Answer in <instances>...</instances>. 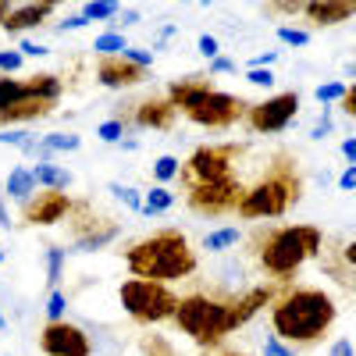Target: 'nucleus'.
Here are the masks:
<instances>
[{
  "mask_svg": "<svg viewBox=\"0 0 356 356\" xmlns=\"http://www.w3.org/2000/svg\"><path fill=\"white\" fill-rule=\"evenodd\" d=\"M335 324V300L321 289H292L271 307L275 339L289 346H314Z\"/></svg>",
  "mask_w": 356,
  "mask_h": 356,
  "instance_id": "f257e3e1",
  "label": "nucleus"
},
{
  "mask_svg": "<svg viewBox=\"0 0 356 356\" xmlns=\"http://www.w3.org/2000/svg\"><path fill=\"white\" fill-rule=\"evenodd\" d=\"M125 264L136 278L168 285V282H182L196 271V253L189 250V239L178 228H164V232H154L150 239H139L125 253Z\"/></svg>",
  "mask_w": 356,
  "mask_h": 356,
  "instance_id": "f03ea898",
  "label": "nucleus"
},
{
  "mask_svg": "<svg viewBox=\"0 0 356 356\" xmlns=\"http://www.w3.org/2000/svg\"><path fill=\"white\" fill-rule=\"evenodd\" d=\"M168 100L182 111L189 122L203 125V129H232L239 118H246L250 104H243L232 93H218L211 86V75H189L168 86Z\"/></svg>",
  "mask_w": 356,
  "mask_h": 356,
  "instance_id": "7ed1b4c3",
  "label": "nucleus"
},
{
  "mask_svg": "<svg viewBox=\"0 0 356 356\" xmlns=\"http://www.w3.org/2000/svg\"><path fill=\"white\" fill-rule=\"evenodd\" d=\"M321 243H324V235L314 225H282V228L267 232L260 239L257 260L271 278H289V275L300 271L310 257L321 253Z\"/></svg>",
  "mask_w": 356,
  "mask_h": 356,
  "instance_id": "20e7f679",
  "label": "nucleus"
},
{
  "mask_svg": "<svg viewBox=\"0 0 356 356\" xmlns=\"http://www.w3.org/2000/svg\"><path fill=\"white\" fill-rule=\"evenodd\" d=\"M300 193H303V182H300V175H296V164L292 161H278L271 168V175L260 178L253 189H246L243 203L235 207V214L246 218V221L282 218L289 207L300 203Z\"/></svg>",
  "mask_w": 356,
  "mask_h": 356,
  "instance_id": "39448f33",
  "label": "nucleus"
},
{
  "mask_svg": "<svg viewBox=\"0 0 356 356\" xmlns=\"http://www.w3.org/2000/svg\"><path fill=\"white\" fill-rule=\"evenodd\" d=\"M178 328H182L196 346H221L225 335H232V300H214V296L193 292L186 300H178L175 317Z\"/></svg>",
  "mask_w": 356,
  "mask_h": 356,
  "instance_id": "423d86ee",
  "label": "nucleus"
},
{
  "mask_svg": "<svg viewBox=\"0 0 356 356\" xmlns=\"http://www.w3.org/2000/svg\"><path fill=\"white\" fill-rule=\"evenodd\" d=\"M122 307L132 321L139 324H161V321H171L175 317V307H178V296L161 285V282H146V278H129L122 289Z\"/></svg>",
  "mask_w": 356,
  "mask_h": 356,
  "instance_id": "0eeeda50",
  "label": "nucleus"
},
{
  "mask_svg": "<svg viewBox=\"0 0 356 356\" xmlns=\"http://www.w3.org/2000/svg\"><path fill=\"white\" fill-rule=\"evenodd\" d=\"M235 146H200L193 150V157L182 164L178 178L186 182V189L193 186H207V182H221V178H232V161H235Z\"/></svg>",
  "mask_w": 356,
  "mask_h": 356,
  "instance_id": "6e6552de",
  "label": "nucleus"
},
{
  "mask_svg": "<svg viewBox=\"0 0 356 356\" xmlns=\"http://www.w3.org/2000/svg\"><path fill=\"white\" fill-rule=\"evenodd\" d=\"M246 196V186L239 178H221V182H207V186H193L189 189V207L196 214H207V218H221L228 211L243 203Z\"/></svg>",
  "mask_w": 356,
  "mask_h": 356,
  "instance_id": "1a4fd4ad",
  "label": "nucleus"
},
{
  "mask_svg": "<svg viewBox=\"0 0 356 356\" xmlns=\"http://www.w3.org/2000/svg\"><path fill=\"white\" fill-rule=\"evenodd\" d=\"M296 111H300V93L296 89H289V93H278L271 100H264V104H250L246 111V125L253 132H282Z\"/></svg>",
  "mask_w": 356,
  "mask_h": 356,
  "instance_id": "9d476101",
  "label": "nucleus"
},
{
  "mask_svg": "<svg viewBox=\"0 0 356 356\" xmlns=\"http://www.w3.org/2000/svg\"><path fill=\"white\" fill-rule=\"evenodd\" d=\"M40 349L47 356H89V339L82 328H75V324L68 321H57L40 332Z\"/></svg>",
  "mask_w": 356,
  "mask_h": 356,
  "instance_id": "9b49d317",
  "label": "nucleus"
},
{
  "mask_svg": "<svg viewBox=\"0 0 356 356\" xmlns=\"http://www.w3.org/2000/svg\"><path fill=\"white\" fill-rule=\"evenodd\" d=\"M75 211V203L68 200V193H36V200H29L25 203V221L29 225H57V221H65L68 214Z\"/></svg>",
  "mask_w": 356,
  "mask_h": 356,
  "instance_id": "f8f14e48",
  "label": "nucleus"
},
{
  "mask_svg": "<svg viewBox=\"0 0 356 356\" xmlns=\"http://www.w3.org/2000/svg\"><path fill=\"white\" fill-rule=\"evenodd\" d=\"M97 79L107 89H129V86H139L146 79V72L118 54V57H97Z\"/></svg>",
  "mask_w": 356,
  "mask_h": 356,
  "instance_id": "ddd939ff",
  "label": "nucleus"
},
{
  "mask_svg": "<svg viewBox=\"0 0 356 356\" xmlns=\"http://www.w3.org/2000/svg\"><path fill=\"white\" fill-rule=\"evenodd\" d=\"M303 15L314 25H339L356 15V0H303Z\"/></svg>",
  "mask_w": 356,
  "mask_h": 356,
  "instance_id": "4468645a",
  "label": "nucleus"
},
{
  "mask_svg": "<svg viewBox=\"0 0 356 356\" xmlns=\"http://www.w3.org/2000/svg\"><path fill=\"white\" fill-rule=\"evenodd\" d=\"M175 114L178 107L164 97V100H143L136 107V125L139 129H157V132H168L175 125Z\"/></svg>",
  "mask_w": 356,
  "mask_h": 356,
  "instance_id": "2eb2a0df",
  "label": "nucleus"
},
{
  "mask_svg": "<svg viewBox=\"0 0 356 356\" xmlns=\"http://www.w3.org/2000/svg\"><path fill=\"white\" fill-rule=\"evenodd\" d=\"M54 0H33V4H18V8H11V15H8V22H4V29L8 33H25V29H36V25H43L50 15H54Z\"/></svg>",
  "mask_w": 356,
  "mask_h": 356,
  "instance_id": "dca6fc26",
  "label": "nucleus"
},
{
  "mask_svg": "<svg viewBox=\"0 0 356 356\" xmlns=\"http://www.w3.org/2000/svg\"><path fill=\"white\" fill-rule=\"evenodd\" d=\"M267 303H275V285H257V289H250L246 296H239V300L232 303V332L243 328V324H246L260 307H267Z\"/></svg>",
  "mask_w": 356,
  "mask_h": 356,
  "instance_id": "f3484780",
  "label": "nucleus"
},
{
  "mask_svg": "<svg viewBox=\"0 0 356 356\" xmlns=\"http://www.w3.org/2000/svg\"><path fill=\"white\" fill-rule=\"evenodd\" d=\"M25 100H36L33 93H29V82H22V79H0V114H8V111H15L18 104H25Z\"/></svg>",
  "mask_w": 356,
  "mask_h": 356,
  "instance_id": "a211bd4d",
  "label": "nucleus"
},
{
  "mask_svg": "<svg viewBox=\"0 0 356 356\" xmlns=\"http://www.w3.org/2000/svg\"><path fill=\"white\" fill-rule=\"evenodd\" d=\"M33 171V182L43 186V189H54V193H61L72 186V171L65 168H57V164H36V168H29Z\"/></svg>",
  "mask_w": 356,
  "mask_h": 356,
  "instance_id": "6ab92c4d",
  "label": "nucleus"
},
{
  "mask_svg": "<svg viewBox=\"0 0 356 356\" xmlns=\"http://www.w3.org/2000/svg\"><path fill=\"white\" fill-rule=\"evenodd\" d=\"M50 111H54V104H47V100H25L15 111L0 114V122H4V125H11V122H36V118H47Z\"/></svg>",
  "mask_w": 356,
  "mask_h": 356,
  "instance_id": "aec40b11",
  "label": "nucleus"
},
{
  "mask_svg": "<svg viewBox=\"0 0 356 356\" xmlns=\"http://www.w3.org/2000/svg\"><path fill=\"white\" fill-rule=\"evenodd\" d=\"M33 193H36L33 171H29L25 164H18V168H15V171L8 175V196H15V200L29 203V200H33Z\"/></svg>",
  "mask_w": 356,
  "mask_h": 356,
  "instance_id": "412c9836",
  "label": "nucleus"
},
{
  "mask_svg": "<svg viewBox=\"0 0 356 356\" xmlns=\"http://www.w3.org/2000/svg\"><path fill=\"white\" fill-rule=\"evenodd\" d=\"M118 235V225H104V228H97V221L89 225V232H79V250L82 253H93V250H100V246H107L111 239Z\"/></svg>",
  "mask_w": 356,
  "mask_h": 356,
  "instance_id": "4be33fe9",
  "label": "nucleus"
},
{
  "mask_svg": "<svg viewBox=\"0 0 356 356\" xmlns=\"http://www.w3.org/2000/svg\"><path fill=\"white\" fill-rule=\"evenodd\" d=\"M61 79L57 75H33L29 79V93H33L36 100H47V104H57V97H61Z\"/></svg>",
  "mask_w": 356,
  "mask_h": 356,
  "instance_id": "5701e85b",
  "label": "nucleus"
},
{
  "mask_svg": "<svg viewBox=\"0 0 356 356\" xmlns=\"http://www.w3.org/2000/svg\"><path fill=\"white\" fill-rule=\"evenodd\" d=\"M171 207H175V193H168L164 186H154L150 193L143 196V214H146V218L164 214V211H171Z\"/></svg>",
  "mask_w": 356,
  "mask_h": 356,
  "instance_id": "b1692460",
  "label": "nucleus"
},
{
  "mask_svg": "<svg viewBox=\"0 0 356 356\" xmlns=\"http://www.w3.org/2000/svg\"><path fill=\"white\" fill-rule=\"evenodd\" d=\"M239 239H243L239 228H218V232H211V235L203 239V250H207V253H221V250H232Z\"/></svg>",
  "mask_w": 356,
  "mask_h": 356,
  "instance_id": "393cba45",
  "label": "nucleus"
},
{
  "mask_svg": "<svg viewBox=\"0 0 356 356\" xmlns=\"http://www.w3.org/2000/svg\"><path fill=\"white\" fill-rule=\"evenodd\" d=\"M93 50H97V57H118V54L129 50V40L122 33H104V36L93 40Z\"/></svg>",
  "mask_w": 356,
  "mask_h": 356,
  "instance_id": "a878e982",
  "label": "nucleus"
},
{
  "mask_svg": "<svg viewBox=\"0 0 356 356\" xmlns=\"http://www.w3.org/2000/svg\"><path fill=\"white\" fill-rule=\"evenodd\" d=\"M43 143H47L50 154H72L82 146V139L75 132H50V136H43Z\"/></svg>",
  "mask_w": 356,
  "mask_h": 356,
  "instance_id": "bb28decb",
  "label": "nucleus"
},
{
  "mask_svg": "<svg viewBox=\"0 0 356 356\" xmlns=\"http://www.w3.org/2000/svg\"><path fill=\"white\" fill-rule=\"evenodd\" d=\"M82 18H86V22H107V18H118V4H107V0L86 4V8H82Z\"/></svg>",
  "mask_w": 356,
  "mask_h": 356,
  "instance_id": "cd10ccee",
  "label": "nucleus"
},
{
  "mask_svg": "<svg viewBox=\"0 0 356 356\" xmlns=\"http://www.w3.org/2000/svg\"><path fill=\"white\" fill-rule=\"evenodd\" d=\"M107 189H111L118 200H122L129 211H139V214H143V196H139V189H132V186H118V182H111Z\"/></svg>",
  "mask_w": 356,
  "mask_h": 356,
  "instance_id": "c85d7f7f",
  "label": "nucleus"
},
{
  "mask_svg": "<svg viewBox=\"0 0 356 356\" xmlns=\"http://www.w3.org/2000/svg\"><path fill=\"white\" fill-rule=\"evenodd\" d=\"M178 171H182V164H178V157H171V154L157 157V164H154L157 182H171V178H178Z\"/></svg>",
  "mask_w": 356,
  "mask_h": 356,
  "instance_id": "c756f323",
  "label": "nucleus"
},
{
  "mask_svg": "<svg viewBox=\"0 0 356 356\" xmlns=\"http://www.w3.org/2000/svg\"><path fill=\"white\" fill-rule=\"evenodd\" d=\"M346 82H324V86H317V100L321 104H342V97H346Z\"/></svg>",
  "mask_w": 356,
  "mask_h": 356,
  "instance_id": "7c9ffc66",
  "label": "nucleus"
},
{
  "mask_svg": "<svg viewBox=\"0 0 356 356\" xmlns=\"http://www.w3.org/2000/svg\"><path fill=\"white\" fill-rule=\"evenodd\" d=\"M278 40H282V43H289V47H307V43H310V33H307V29L278 25Z\"/></svg>",
  "mask_w": 356,
  "mask_h": 356,
  "instance_id": "2f4dec72",
  "label": "nucleus"
},
{
  "mask_svg": "<svg viewBox=\"0 0 356 356\" xmlns=\"http://www.w3.org/2000/svg\"><path fill=\"white\" fill-rule=\"evenodd\" d=\"M61 267H65V250H47V282L50 285L61 282Z\"/></svg>",
  "mask_w": 356,
  "mask_h": 356,
  "instance_id": "473e14b6",
  "label": "nucleus"
},
{
  "mask_svg": "<svg viewBox=\"0 0 356 356\" xmlns=\"http://www.w3.org/2000/svg\"><path fill=\"white\" fill-rule=\"evenodd\" d=\"M65 310H68L65 292H61V289H54V292H50V303H47V317H50V324L65 321Z\"/></svg>",
  "mask_w": 356,
  "mask_h": 356,
  "instance_id": "72a5a7b5",
  "label": "nucleus"
},
{
  "mask_svg": "<svg viewBox=\"0 0 356 356\" xmlns=\"http://www.w3.org/2000/svg\"><path fill=\"white\" fill-rule=\"evenodd\" d=\"M97 136H100L104 143H122V136H125V122H122V118H111V122H104V125L97 129Z\"/></svg>",
  "mask_w": 356,
  "mask_h": 356,
  "instance_id": "f704fd0d",
  "label": "nucleus"
},
{
  "mask_svg": "<svg viewBox=\"0 0 356 356\" xmlns=\"http://www.w3.org/2000/svg\"><path fill=\"white\" fill-rule=\"evenodd\" d=\"M122 57H129V61H132L136 68H143V72L154 65V54H150V50H136V47H129V50H125Z\"/></svg>",
  "mask_w": 356,
  "mask_h": 356,
  "instance_id": "c9c22d12",
  "label": "nucleus"
},
{
  "mask_svg": "<svg viewBox=\"0 0 356 356\" xmlns=\"http://www.w3.org/2000/svg\"><path fill=\"white\" fill-rule=\"evenodd\" d=\"M264 356H296V353H292V346H285L282 339L271 335V339L264 342Z\"/></svg>",
  "mask_w": 356,
  "mask_h": 356,
  "instance_id": "e433bc0d",
  "label": "nucleus"
},
{
  "mask_svg": "<svg viewBox=\"0 0 356 356\" xmlns=\"http://www.w3.org/2000/svg\"><path fill=\"white\" fill-rule=\"evenodd\" d=\"M22 68V54L18 50H0V72H18Z\"/></svg>",
  "mask_w": 356,
  "mask_h": 356,
  "instance_id": "4c0bfd02",
  "label": "nucleus"
},
{
  "mask_svg": "<svg viewBox=\"0 0 356 356\" xmlns=\"http://www.w3.org/2000/svg\"><path fill=\"white\" fill-rule=\"evenodd\" d=\"M246 82H253V86H275V72H271V68H257V72H246Z\"/></svg>",
  "mask_w": 356,
  "mask_h": 356,
  "instance_id": "58836bf2",
  "label": "nucleus"
},
{
  "mask_svg": "<svg viewBox=\"0 0 356 356\" xmlns=\"http://www.w3.org/2000/svg\"><path fill=\"white\" fill-rule=\"evenodd\" d=\"M278 61V50H264V54H257L253 61H250V72H257V68H271Z\"/></svg>",
  "mask_w": 356,
  "mask_h": 356,
  "instance_id": "ea45409f",
  "label": "nucleus"
},
{
  "mask_svg": "<svg viewBox=\"0 0 356 356\" xmlns=\"http://www.w3.org/2000/svg\"><path fill=\"white\" fill-rule=\"evenodd\" d=\"M196 50L214 61V57H218V40H214V36H200V40H196Z\"/></svg>",
  "mask_w": 356,
  "mask_h": 356,
  "instance_id": "a19ab883",
  "label": "nucleus"
},
{
  "mask_svg": "<svg viewBox=\"0 0 356 356\" xmlns=\"http://www.w3.org/2000/svg\"><path fill=\"white\" fill-rule=\"evenodd\" d=\"M332 132V114H328V107H324V114H321V122L314 125V132H310V139H324Z\"/></svg>",
  "mask_w": 356,
  "mask_h": 356,
  "instance_id": "79ce46f5",
  "label": "nucleus"
},
{
  "mask_svg": "<svg viewBox=\"0 0 356 356\" xmlns=\"http://www.w3.org/2000/svg\"><path fill=\"white\" fill-rule=\"evenodd\" d=\"M339 189H346V193H353V189H356V164H349V168L339 175Z\"/></svg>",
  "mask_w": 356,
  "mask_h": 356,
  "instance_id": "37998d69",
  "label": "nucleus"
},
{
  "mask_svg": "<svg viewBox=\"0 0 356 356\" xmlns=\"http://www.w3.org/2000/svg\"><path fill=\"white\" fill-rule=\"evenodd\" d=\"M342 111H346L349 118H356V82L346 89V97H342Z\"/></svg>",
  "mask_w": 356,
  "mask_h": 356,
  "instance_id": "c03bdc74",
  "label": "nucleus"
},
{
  "mask_svg": "<svg viewBox=\"0 0 356 356\" xmlns=\"http://www.w3.org/2000/svg\"><path fill=\"white\" fill-rule=\"evenodd\" d=\"M225 72H235V61H228V57H214V61H211V75H225Z\"/></svg>",
  "mask_w": 356,
  "mask_h": 356,
  "instance_id": "a18cd8bd",
  "label": "nucleus"
},
{
  "mask_svg": "<svg viewBox=\"0 0 356 356\" xmlns=\"http://www.w3.org/2000/svg\"><path fill=\"white\" fill-rule=\"evenodd\" d=\"M82 25H89L82 15H72V18H65L61 25H57V33H72V29H82Z\"/></svg>",
  "mask_w": 356,
  "mask_h": 356,
  "instance_id": "49530a36",
  "label": "nucleus"
},
{
  "mask_svg": "<svg viewBox=\"0 0 356 356\" xmlns=\"http://www.w3.org/2000/svg\"><path fill=\"white\" fill-rule=\"evenodd\" d=\"M328 356H356V349H353V342L349 339H339L335 346H332V353Z\"/></svg>",
  "mask_w": 356,
  "mask_h": 356,
  "instance_id": "de8ad7c7",
  "label": "nucleus"
},
{
  "mask_svg": "<svg viewBox=\"0 0 356 356\" xmlns=\"http://www.w3.org/2000/svg\"><path fill=\"white\" fill-rule=\"evenodd\" d=\"M18 54H22V57H43V54H47V47H40V43H29V40H25Z\"/></svg>",
  "mask_w": 356,
  "mask_h": 356,
  "instance_id": "09e8293b",
  "label": "nucleus"
},
{
  "mask_svg": "<svg viewBox=\"0 0 356 356\" xmlns=\"http://www.w3.org/2000/svg\"><path fill=\"white\" fill-rule=\"evenodd\" d=\"M25 139H29L25 132H0V143H11V146H18V150H22Z\"/></svg>",
  "mask_w": 356,
  "mask_h": 356,
  "instance_id": "8fccbe9b",
  "label": "nucleus"
},
{
  "mask_svg": "<svg viewBox=\"0 0 356 356\" xmlns=\"http://www.w3.org/2000/svg\"><path fill=\"white\" fill-rule=\"evenodd\" d=\"M342 157H346L349 164H356V136H353V139H342Z\"/></svg>",
  "mask_w": 356,
  "mask_h": 356,
  "instance_id": "3c124183",
  "label": "nucleus"
},
{
  "mask_svg": "<svg viewBox=\"0 0 356 356\" xmlns=\"http://www.w3.org/2000/svg\"><path fill=\"white\" fill-rule=\"evenodd\" d=\"M136 22H139V15H136V11H125V15L118 18V22H111V25H114L111 33H118V29H122V25H136Z\"/></svg>",
  "mask_w": 356,
  "mask_h": 356,
  "instance_id": "603ef678",
  "label": "nucleus"
},
{
  "mask_svg": "<svg viewBox=\"0 0 356 356\" xmlns=\"http://www.w3.org/2000/svg\"><path fill=\"white\" fill-rule=\"evenodd\" d=\"M342 257H346V264H353V267H356V239H353V243L342 250Z\"/></svg>",
  "mask_w": 356,
  "mask_h": 356,
  "instance_id": "864d4df0",
  "label": "nucleus"
},
{
  "mask_svg": "<svg viewBox=\"0 0 356 356\" xmlns=\"http://www.w3.org/2000/svg\"><path fill=\"white\" fill-rule=\"evenodd\" d=\"M8 15H11V4H8V0H0V25L8 22Z\"/></svg>",
  "mask_w": 356,
  "mask_h": 356,
  "instance_id": "5fc2aeb1",
  "label": "nucleus"
},
{
  "mask_svg": "<svg viewBox=\"0 0 356 356\" xmlns=\"http://www.w3.org/2000/svg\"><path fill=\"white\" fill-rule=\"evenodd\" d=\"M11 225V218H8V211H4V203H0V228H8Z\"/></svg>",
  "mask_w": 356,
  "mask_h": 356,
  "instance_id": "6e6d98bb",
  "label": "nucleus"
},
{
  "mask_svg": "<svg viewBox=\"0 0 356 356\" xmlns=\"http://www.w3.org/2000/svg\"><path fill=\"white\" fill-rule=\"evenodd\" d=\"M4 328H8V317H4V314H0V332H4Z\"/></svg>",
  "mask_w": 356,
  "mask_h": 356,
  "instance_id": "4d7b16f0",
  "label": "nucleus"
},
{
  "mask_svg": "<svg viewBox=\"0 0 356 356\" xmlns=\"http://www.w3.org/2000/svg\"><path fill=\"white\" fill-rule=\"evenodd\" d=\"M225 356H243V353H225Z\"/></svg>",
  "mask_w": 356,
  "mask_h": 356,
  "instance_id": "13d9d810",
  "label": "nucleus"
},
{
  "mask_svg": "<svg viewBox=\"0 0 356 356\" xmlns=\"http://www.w3.org/2000/svg\"><path fill=\"white\" fill-rule=\"evenodd\" d=\"M0 264H4V250H0Z\"/></svg>",
  "mask_w": 356,
  "mask_h": 356,
  "instance_id": "bf43d9fd",
  "label": "nucleus"
}]
</instances>
